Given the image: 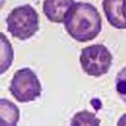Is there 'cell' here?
Returning a JSON list of instances; mask_svg holds the SVG:
<instances>
[{
  "instance_id": "cell-1",
  "label": "cell",
  "mask_w": 126,
  "mask_h": 126,
  "mask_svg": "<svg viewBox=\"0 0 126 126\" xmlns=\"http://www.w3.org/2000/svg\"><path fill=\"white\" fill-rule=\"evenodd\" d=\"M63 23L67 33L79 42L93 40L102 29V19L99 11L88 2H75L66 12Z\"/></svg>"
},
{
  "instance_id": "cell-2",
  "label": "cell",
  "mask_w": 126,
  "mask_h": 126,
  "mask_svg": "<svg viewBox=\"0 0 126 126\" xmlns=\"http://www.w3.org/2000/svg\"><path fill=\"white\" fill-rule=\"evenodd\" d=\"M7 31L12 37L28 39L38 31L39 15L31 5L26 4L13 8L6 19Z\"/></svg>"
},
{
  "instance_id": "cell-3",
  "label": "cell",
  "mask_w": 126,
  "mask_h": 126,
  "mask_svg": "<svg viewBox=\"0 0 126 126\" xmlns=\"http://www.w3.org/2000/svg\"><path fill=\"white\" fill-rule=\"evenodd\" d=\"M9 90L19 102L34 101L41 96L42 88L35 73L29 67L17 70L10 81Z\"/></svg>"
},
{
  "instance_id": "cell-4",
  "label": "cell",
  "mask_w": 126,
  "mask_h": 126,
  "mask_svg": "<svg viewBox=\"0 0 126 126\" xmlns=\"http://www.w3.org/2000/svg\"><path fill=\"white\" fill-rule=\"evenodd\" d=\"M79 61L84 72L97 77L108 72L112 65L113 56L105 45L95 44L82 49Z\"/></svg>"
},
{
  "instance_id": "cell-5",
  "label": "cell",
  "mask_w": 126,
  "mask_h": 126,
  "mask_svg": "<svg viewBox=\"0 0 126 126\" xmlns=\"http://www.w3.org/2000/svg\"><path fill=\"white\" fill-rule=\"evenodd\" d=\"M75 2L74 0H44L43 12L50 22L61 23L67 11Z\"/></svg>"
},
{
  "instance_id": "cell-6",
  "label": "cell",
  "mask_w": 126,
  "mask_h": 126,
  "mask_svg": "<svg viewBox=\"0 0 126 126\" xmlns=\"http://www.w3.org/2000/svg\"><path fill=\"white\" fill-rule=\"evenodd\" d=\"M123 0H102V6L108 23L117 29H126L121 14Z\"/></svg>"
},
{
  "instance_id": "cell-7",
  "label": "cell",
  "mask_w": 126,
  "mask_h": 126,
  "mask_svg": "<svg viewBox=\"0 0 126 126\" xmlns=\"http://www.w3.org/2000/svg\"><path fill=\"white\" fill-rule=\"evenodd\" d=\"M20 119V109L13 102L0 98V126H16Z\"/></svg>"
},
{
  "instance_id": "cell-8",
  "label": "cell",
  "mask_w": 126,
  "mask_h": 126,
  "mask_svg": "<svg viewBox=\"0 0 126 126\" xmlns=\"http://www.w3.org/2000/svg\"><path fill=\"white\" fill-rule=\"evenodd\" d=\"M14 50L7 36L0 32V75L7 71L14 60Z\"/></svg>"
},
{
  "instance_id": "cell-9",
  "label": "cell",
  "mask_w": 126,
  "mask_h": 126,
  "mask_svg": "<svg viewBox=\"0 0 126 126\" xmlns=\"http://www.w3.org/2000/svg\"><path fill=\"white\" fill-rule=\"evenodd\" d=\"M101 120L95 114L87 110L76 113L71 120V126H96L100 125Z\"/></svg>"
},
{
  "instance_id": "cell-10",
  "label": "cell",
  "mask_w": 126,
  "mask_h": 126,
  "mask_svg": "<svg viewBox=\"0 0 126 126\" xmlns=\"http://www.w3.org/2000/svg\"><path fill=\"white\" fill-rule=\"evenodd\" d=\"M115 84L118 95L126 104V66L118 73L116 77Z\"/></svg>"
},
{
  "instance_id": "cell-11",
  "label": "cell",
  "mask_w": 126,
  "mask_h": 126,
  "mask_svg": "<svg viewBox=\"0 0 126 126\" xmlns=\"http://www.w3.org/2000/svg\"><path fill=\"white\" fill-rule=\"evenodd\" d=\"M121 14L123 20L126 26V0H123L121 5Z\"/></svg>"
},
{
  "instance_id": "cell-12",
  "label": "cell",
  "mask_w": 126,
  "mask_h": 126,
  "mask_svg": "<svg viewBox=\"0 0 126 126\" xmlns=\"http://www.w3.org/2000/svg\"><path fill=\"white\" fill-rule=\"evenodd\" d=\"M118 126H126V113L123 115L119 119L117 123Z\"/></svg>"
}]
</instances>
